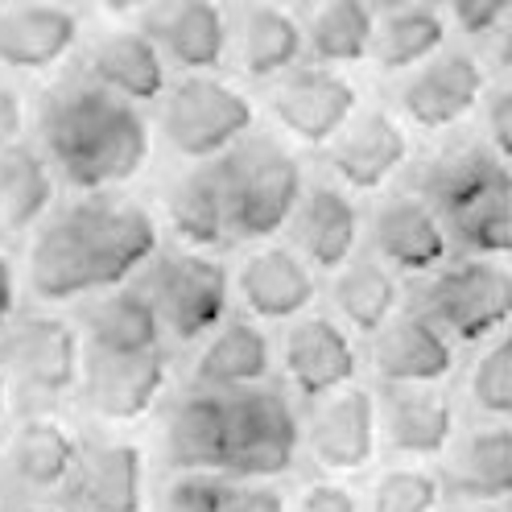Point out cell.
<instances>
[{
    "mask_svg": "<svg viewBox=\"0 0 512 512\" xmlns=\"http://www.w3.org/2000/svg\"><path fill=\"white\" fill-rule=\"evenodd\" d=\"M372 240L389 265L405 273H434L446 261V240L438 215L418 199H393L376 211Z\"/></svg>",
    "mask_w": 512,
    "mask_h": 512,
    "instance_id": "obj_27",
    "label": "cell"
},
{
    "mask_svg": "<svg viewBox=\"0 0 512 512\" xmlns=\"http://www.w3.org/2000/svg\"><path fill=\"white\" fill-rule=\"evenodd\" d=\"M496 508H500V512H512V479H508V488L500 492V500H496Z\"/></svg>",
    "mask_w": 512,
    "mask_h": 512,
    "instance_id": "obj_48",
    "label": "cell"
},
{
    "mask_svg": "<svg viewBox=\"0 0 512 512\" xmlns=\"http://www.w3.org/2000/svg\"><path fill=\"white\" fill-rule=\"evenodd\" d=\"M422 195L446 240H455L463 252H512V170L488 145H463L438 157L422 182Z\"/></svg>",
    "mask_w": 512,
    "mask_h": 512,
    "instance_id": "obj_3",
    "label": "cell"
},
{
    "mask_svg": "<svg viewBox=\"0 0 512 512\" xmlns=\"http://www.w3.org/2000/svg\"><path fill=\"white\" fill-rule=\"evenodd\" d=\"M223 496H228V479L211 471H182L170 479L162 512H223Z\"/></svg>",
    "mask_w": 512,
    "mask_h": 512,
    "instance_id": "obj_38",
    "label": "cell"
},
{
    "mask_svg": "<svg viewBox=\"0 0 512 512\" xmlns=\"http://www.w3.org/2000/svg\"><path fill=\"white\" fill-rule=\"evenodd\" d=\"M405 157H409V141L401 124L384 112H368L356 124H347V133H339L331 149V166L347 186L376 190L405 166Z\"/></svg>",
    "mask_w": 512,
    "mask_h": 512,
    "instance_id": "obj_25",
    "label": "cell"
},
{
    "mask_svg": "<svg viewBox=\"0 0 512 512\" xmlns=\"http://www.w3.org/2000/svg\"><path fill=\"white\" fill-rule=\"evenodd\" d=\"M306 446L314 463L331 475H356L376 455V401L364 389H339L318 401Z\"/></svg>",
    "mask_w": 512,
    "mask_h": 512,
    "instance_id": "obj_11",
    "label": "cell"
},
{
    "mask_svg": "<svg viewBox=\"0 0 512 512\" xmlns=\"http://www.w3.org/2000/svg\"><path fill=\"white\" fill-rule=\"evenodd\" d=\"M223 512H290V500L269 479H240V484H228Z\"/></svg>",
    "mask_w": 512,
    "mask_h": 512,
    "instance_id": "obj_39",
    "label": "cell"
},
{
    "mask_svg": "<svg viewBox=\"0 0 512 512\" xmlns=\"http://www.w3.org/2000/svg\"><path fill=\"white\" fill-rule=\"evenodd\" d=\"M42 145L67 186L104 195L141 174L149 124L137 104L104 91L95 79H71L42 108Z\"/></svg>",
    "mask_w": 512,
    "mask_h": 512,
    "instance_id": "obj_2",
    "label": "cell"
},
{
    "mask_svg": "<svg viewBox=\"0 0 512 512\" xmlns=\"http://www.w3.org/2000/svg\"><path fill=\"white\" fill-rule=\"evenodd\" d=\"M170 228L186 248H215L228 236V203H223L219 162H203L170 186L166 199Z\"/></svg>",
    "mask_w": 512,
    "mask_h": 512,
    "instance_id": "obj_29",
    "label": "cell"
},
{
    "mask_svg": "<svg viewBox=\"0 0 512 512\" xmlns=\"http://www.w3.org/2000/svg\"><path fill=\"white\" fill-rule=\"evenodd\" d=\"M145 34L174 67L190 75L215 71L228 50V25L215 0H153L145 13Z\"/></svg>",
    "mask_w": 512,
    "mask_h": 512,
    "instance_id": "obj_13",
    "label": "cell"
},
{
    "mask_svg": "<svg viewBox=\"0 0 512 512\" xmlns=\"http://www.w3.org/2000/svg\"><path fill=\"white\" fill-rule=\"evenodd\" d=\"M13 314H17V269L5 252H0V335L13 327Z\"/></svg>",
    "mask_w": 512,
    "mask_h": 512,
    "instance_id": "obj_43",
    "label": "cell"
},
{
    "mask_svg": "<svg viewBox=\"0 0 512 512\" xmlns=\"http://www.w3.org/2000/svg\"><path fill=\"white\" fill-rule=\"evenodd\" d=\"M356 112V87L335 71H298L273 95V116L306 145H327Z\"/></svg>",
    "mask_w": 512,
    "mask_h": 512,
    "instance_id": "obj_16",
    "label": "cell"
},
{
    "mask_svg": "<svg viewBox=\"0 0 512 512\" xmlns=\"http://www.w3.org/2000/svg\"><path fill=\"white\" fill-rule=\"evenodd\" d=\"M389 5H401V0H389Z\"/></svg>",
    "mask_w": 512,
    "mask_h": 512,
    "instance_id": "obj_51",
    "label": "cell"
},
{
    "mask_svg": "<svg viewBox=\"0 0 512 512\" xmlns=\"http://www.w3.org/2000/svg\"><path fill=\"white\" fill-rule=\"evenodd\" d=\"M153 0H100V9L112 13V17H124V13H137V9H149Z\"/></svg>",
    "mask_w": 512,
    "mask_h": 512,
    "instance_id": "obj_45",
    "label": "cell"
},
{
    "mask_svg": "<svg viewBox=\"0 0 512 512\" xmlns=\"http://www.w3.org/2000/svg\"><path fill=\"white\" fill-rule=\"evenodd\" d=\"M302 29L290 13L281 9H252L244 17V29H240V62L252 79H273L281 71H290L298 54H302Z\"/></svg>",
    "mask_w": 512,
    "mask_h": 512,
    "instance_id": "obj_32",
    "label": "cell"
},
{
    "mask_svg": "<svg viewBox=\"0 0 512 512\" xmlns=\"http://www.w3.org/2000/svg\"><path fill=\"white\" fill-rule=\"evenodd\" d=\"M0 368L34 397H62L83 384V343L67 318L29 314L0 335Z\"/></svg>",
    "mask_w": 512,
    "mask_h": 512,
    "instance_id": "obj_8",
    "label": "cell"
},
{
    "mask_svg": "<svg viewBox=\"0 0 512 512\" xmlns=\"http://www.w3.org/2000/svg\"><path fill=\"white\" fill-rule=\"evenodd\" d=\"M21 512H58V508H46V504H34V508H21Z\"/></svg>",
    "mask_w": 512,
    "mask_h": 512,
    "instance_id": "obj_49",
    "label": "cell"
},
{
    "mask_svg": "<svg viewBox=\"0 0 512 512\" xmlns=\"http://www.w3.org/2000/svg\"><path fill=\"white\" fill-rule=\"evenodd\" d=\"M252 104L211 75H186L162 104V133L170 149L190 162H215L252 128Z\"/></svg>",
    "mask_w": 512,
    "mask_h": 512,
    "instance_id": "obj_5",
    "label": "cell"
},
{
    "mask_svg": "<svg viewBox=\"0 0 512 512\" xmlns=\"http://www.w3.org/2000/svg\"><path fill=\"white\" fill-rule=\"evenodd\" d=\"M508 418H512V413H508Z\"/></svg>",
    "mask_w": 512,
    "mask_h": 512,
    "instance_id": "obj_52",
    "label": "cell"
},
{
    "mask_svg": "<svg viewBox=\"0 0 512 512\" xmlns=\"http://www.w3.org/2000/svg\"><path fill=\"white\" fill-rule=\"evenodd\" d=\"M442 479L422 467H393L376 479L368 512H438Z\"/></svg>",
    "mask_w": 512,
    "mask_h": 512,
    "instance_id": "obj_36",
    "label": "cell"
},
{
    "mask_svg": "<svg viewBox=\"0 0 512 512\" xmlns=\"http://www.w3.org/2000/svg\"><path fill=\"white\" fill-rule=\"evenodd\" d=\"M446 42V25L434 9H397L389 21L376 29L372 58L384 71H405L430 62Z\"/></svg>",
    "mask_w": 512,
    "mask_h": 512,
    "instance_id": "obj_34",
    "label": "cell"
},
{
    "mask_svg": "<svg viewBox=\"0 0 512 512\" xmlns=\"http://www.w3.org/2000/svg\"><path fill=\"white\" fill-rule=\"evenodd\" d=\"M302 446V422L277 389L252 384L228 393V475L277 479L294 467Z\"/></svg>",
    "mask_w": 512,
    "mask_h": 512,
    "instance_id": "obj_7",
    "label": "cell"
},
{
    "mask_svg": "<svg viewBox=\"0 0 512 512\" xmlns=\"http://www.w3.org/2000/svg\"><path fill=\"white\" fill-rule=\"evenodd\" d=\"M5 5H9V0H0V9H5Z\"/></svg>",
    "mask_w": 512,
    "mask_h": 512,
    "instance_id": "obj_50",
    "label": "cell"
},
{
    "mask_svg": "<svg viewBox=\"0 0 512 512\" xmlns=\"http://www.w3.org/2000/svg\"><path fill=\"white\" fill-rule=\"evenodd\" d=\"M290 512H360V500H356L351 488L331 484V479H318V484H306L298 492Z\"/></svg>",
    "mask_w": 512,
    "mask_h": 512,
    "instance_id": "obj_40",
    "label": "cell"
},
{
    "mask_svg": "<svg viewBox=\"0 0 512 512\" xmlns=\"http://www.w3.org/2000/svg\"><path fill=\"white\" fill-rule=\"evenodd\" d=\"M83 446L58 418H25L9 438V475L25 492H58L71 484Z\"/></svg>",
    "mask_w": 512,
    "mask_h": 512,
    "instance_id": "obj_22",
    "label": "cell"
},
{
    "mask_svg": "<svg viewBox=\"0 0 512 512\" xmlns=\"http://www.w3.org/2000/svg\"><path fill=\"white\" fill-rule=\"evenodd\" d=\"M219 162L223 203H228V232L240 240H269L290 223L302 203V170L294 153H285L269 137L236 141Z\"/></svg>",
    "mask_w": 512,
    "mask_h": 512,
    "instance_id": "obj_4",
    "label": "cell"
},
{
    "mask_svg": "<svg viewBox=\"0 0 512 512\" xmlns=\"http://www.w3.org/2000/svg\"><path fill=\"white\" fill-rule=\"evenodd\" d=\"M5 413H9V372L0 368V426H5Z\"/></svg>",
    "mask_w": 512,
    "mask_h": 512,
    "instance_id": "obj_47",
    "label": "cell"
},
{
    "mask_svg": "<svg viewBox=\"0 0 512 512\" xmlns=\"http://www.w3.org/2000/svg\"><path fill=\"white\" fill-rule=\"evenodd\" d=\"M496 58L504 62V67H512V5H508V13H504V29H500V50H496Z\"/></svg>",
    "mask_w": 512,
    "mask_h": 512,
    "instance_id": "obj_46",
    "label": "cell"
},
{
    "mask_svg": "<svg viewBox=\"0 0 512 512\" xmlns=\"http://www.w3.org/2000/svg\"><path fill=\"white\" fill-rule=\"evenodd\" d=\"M25 133V100L13 83L0 79V149L17 145Z\"/></svg>",
    "mask_w": 512,
    "mask_h": 512,
    "instance_id": "obj_42",
    "label": "cell"
},
{
    "mask_svg": "<svg viewBox=\"0 0 512 512\" xmlns=\"http://www.w3.org/2000/svg\"><path fill=\"white\" fill-rule=\"evenodd\" d=\"M356 232H360V219L343 190L314 186L302 195L294 211V236L314 269H343L351 248H356Z\"/></svg>",
    "mask_w": 512,
    "mask_h": 512,
    "instance_id": "obj_28",
    "label": "cell"
},
{
    "mask_svg": "<svg viewBox=\"0 0 512 512\" xmlns=\"http://www.w3.org/2000/svg\"><path fill=\"white\" fill-rule=\"evenodd\" d=\"M479 91H484V71H479V62L463 50H446V54H434L426 67L405 83L401 104H405L413 124L451 128L475 108Z\"/></svg>",
    "mask_w": 512,
    "mask_h": 512,
    "instance_id": "obj_18",
    "label": "cell"
},
{
    "mask_svg": "<svg viewBox=\"0 0 512 512\" xmlns=\"http://www.w3.org/2000/svg\"><path fill=\"white\" fill-rule=\"evenodd\" d=\"M170 364L157 351H137V356H108L91 351L83 360V397L87 409L104 422H137L166 393Z\"/></svg>",
    "mask_w": 512,
    "mask_h": 512,
    "instance_id": "obj_10",
    "label": "cell"
},
{
    "mask_svg": "<svg viewBox=\"0 0 512 512\" xmlns=\"http://www.w3.org/2000/svg\"><path fill=\"white\" fill-rule=\"evenodd\" d=\"M512 479V430L504 426H484L467 434V442L459 446V455L446 475V488L459 492L463 500H479V504H496L500 492Z\"/></svg>",
    "mask_w": 512,
    "mask_h": 512,
    "instance_id": "obj_31",
    "label": "cell"
},
{
    "mask_svg": "<svg viewBox=\"0 0 512 512\" xmlns=\"http://www.w3.org/2000/svg\"><path fill=\"white\" fill-rule=\"evenodd\" d=\"M426 310L442 331H455L463 343L492 339L512 318V277L475 256L434 277L426 290Z\"/></svg>",
    "mask_w": 512,
    "mask_h": 512,
    "instance_id": "obj_9",
    "label": "cell"
},
{
    "mask_svg": "<svg viewBox=\"0 0 512 512\" xmlns=\"http://www.w3.org/2000/svg\"><path fill=\"white\" fill-rule=\"evenodd\" d=\"M372 364H376V376L389 384H438L442 376H451L455 351L434 318L401 314L380 327Z\"/></svg>",
    "mask_w": 512,
    "mask_h": 512,
    "instance_id": "obj_19",
    "label": "cell"
},
{
    "mask_svg": "<svg viewBox=\"0 0 512 512\" xmlns=\"http://www.w3.org/2000/svg\"><path fill=\"white\" fill-rule=\"evenodd\" d=\"M512 0H451V13L455 21L467 29V34H488L504 21Z\"/></svg>",
    "mask_w": 512,
    "mask_h": 512,
    "instance_id": "obj_41",
    "label": "cell"
},
{
    "mask_svg": "<svg viewBox=\"0 0 512 512\" xmlns=\"http://www.w3.org/2000/svg\"><path fill=\"white\" fill-rule=\"evenodd\" d=\"M335 306L356 331L376 335L397 310V285L376 261H356L335 281Z\"/></svg>",
    "mask_w": 512,
    "mask_h": 512,
    "instance_id": "obj_35",
    "label": "cell"
},
{
    "mask_svg": "<svg viewBox=\"0 0 512 512\" xmlns=\"http://www.w3.org/2000/svg\"><path fill=\"white\" fill-rule=\"evenodd\" d=\"M471 401L492 418L512 413V318L500 327V339L488 347V356L471 368Z\"/></svg>",
    "mask_w": 512,
    "mask_h": 512,
    "instance_id": "obj_37",
    "label": "cell"
},
{
    "mask_svg": "<svg viewBox=\"0 0 512 512\" xmlns=\"http://www.w3.org/2000/svg\"><path fill=\"white\" fill-rule=\"evenodd\" d=\"M157 256V223L137 203L87 195L38 228L29 290L42 302H75L116 290Z\"/></svg>",
    "mask_w": 512,
    "mask_h": 512,
    "instance_id": "obj_1",
    "label": "cell"
},
{
    "mask_svg": "<svg viewBox=\"0 0 512 512\" xmlns=\"http://www.w3.org/2000/svg\"><path fill=\"white\" fill-rule=\"evenodd\" d=\"M79 42V17L54 0H25L0 9V67L38 75L67 58Z\"/></svg>",
    "mask_w": 512,
    "mask_h": 512,
    "instance_id": "obj_12",
    "label": "cell"
},
{
    "mask_svg": "<svg viewBox=\"0 0 512 512\" xmlns=\"http://www.w3.org/2000/svg\"><path fill=\"white\" fill-rule=\"evenodd\" d=\"M54 207L50 162L25 141L0 149V232H29Z\"/></svg>",
    "mask_w": 512,
    "mask_h": 512,
    "instance_id": "obj_30",
    "label": "cell"
},
{
    "mask_svg": "<svg viewBox=\"0 0 512 512\" xmlns=\"http://www.w3.org/2000/svg\"><path fill=\"white\" fill-rule=\"evenodd\" d=\"M376 42L372 0H327L310 25V50L323 62H360Z\"/></svg>",
    "mask_w": 512,
    "mask_h": 512,
    "instance_id": "obj_33",
    "label": "cell"
},
{
    "mask_svg": "<svg viewBox=\"0 0 512 512\" xmlns=\"http://www.w3.org/2000/svg\"><path fill=\"white\" fill-rule=\"evenodd\" d=\"M455 409L434 384H393L384 393V438L397 455L430 459L451 446Z\"/></svg>",
    "mask_w": 512,
    "mask_h": 512,
    "instance_id": "obj_21",
    "label": "cell"
},
{
    "mask_svg": "<svg viewBox=\"0 0 512 512\" xmlns=\"http://www.w3.org/2000/svg\"><path fill=\"white\" fill-rule=\"evenodd\" d=\"M269 368H273V347L265 331L248 323V318H232V323H219L207 347L199 351L195 380L199 389H211V393H236V389H252V384H265Z\"/></svg>",
    "mask_w": 512,
    "mask_h": 512,
    "instance_id": "obj_24",
    "label": "cell"
},
{
    "mask_svg": "<svg viewBox=\"0 0 512 512\" xmlns=\"http://www.w3.org/2000/svg\"><path fill=\"white\" fill-rule=\"evenodd\" d=\"M87 327V347L108 351V356H137V351H157L162 347V318L149 294L133 290V285H116L104 290V298H95L83 314Z\"/></svg>",
    "mask_w": 512,
    "mask_h": 512,
    "instance_id": "obj_23",
    "label": "cell"
},
{
    "mask_svg": "<svg viewBox=\"0 0 512 512\" xmlns=\"http://www.w3.org/2000/svg\"><path fill=\"white\" fill-rule=\"evenodd\" d=\"M496 128H500V137H504V145L512 141V87L500 95V104H496Z\"/></svg>",
    "mask_w": 512,
    "mask_h": 512,
    "instance_id": "obj_44",
    "label": "cell"
},
{
    "mask_svg": "<svg viewBox=\"0 0 512 512\" xmlns=\"http://www.w3.org/2000/svg\"><path fill=\"white\" fill-rule=\"evenodd\" d=\"M141 290L157 306L162 327L182 343H195V339L211 335L223 323L228 298H232V285H228L223 265L203 256L199 248L162 252L153 261Z\"/></svg>",
    "mask_w": 512,
    "mask_h": 512,
    "instance_id": "obj_6",
    "label": "cell"
},
{
    "mask_svg": "<svg viewBox=\"0 0 512 512\" xmlns=\"http://www.w3.org/2000/svg\"><path fill=\"white\" fill-rule=\"evenodd\" d=\"M87 79L128 104H153L166 95V54L145 29H116L104 42H95Z\"/></svg>",
    "mask_w": 512,
    "mask_h": 512,
    "instance_id": "obj_20",
    "label": "cell"
},
{
    "mask_svg": "<svg viewBox=\"0 0 512 512\" xmlns=\"http://www.w3.org/2000/svg\"><path fill=\"white\" fill-rule=\"evenodd\" d=\"M281 360H285V376L294 380V389L310 401H323L356 380V347L323 314L298 318L294 331L285 335Z\"/></svg>",
    "mask_w": 512,
    "mask_h": 512,
    "instance_id": "obj_15",
    "label": "cell"
},
{
    "mask_svg": "<svg viewBox=\"0 0 512 512\" xmlns=\"http://www.w3.org/2000/svg\"><path fill=\"white\" fill-rule=\"evenodd\" d=\"M166 463L182 471H228V393L199 389L182 397L162 430Z\"/></svg>",
    "mask_w": 512,
    "mask_h": 512,
    "instance_id": "obj_17",
    "label": "cell"
},
{
    "mask_svg": "<svg viewBox=\"0 0 512 512\" xmlns=\"http://www.w3.org/2000/svg\"><path fill=\"white\" fill-rule=\"evenodd\" d=\"M240 298L256 318L285 323L314 302V277L290 248H261L240 269Z\"/></svg>",
    "mask_w": 512,
    "mask_h": 512,
    "instance_id": "obj_26",
    "label": "cell"
},
{
    "mask_svg": "<svg viewBox=\"0 0 512 512\" xmlns=\"http://www.w3.org/2000/svg\"><path fill=\"white\" fill-rule=\"evenodd\" d=\"M71 504L79 512H145V455L133 442L83 446L71 475Z\"/></svg>",
    "mask_w": 512,
    "mask_h": 512,
    "instance_id": "obj_14",
    "label": "cell"
}]
</instances>
